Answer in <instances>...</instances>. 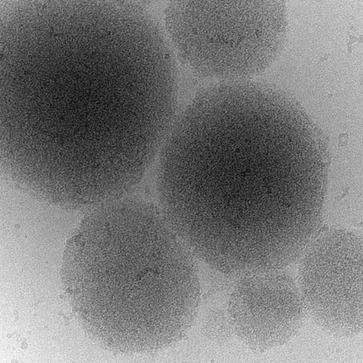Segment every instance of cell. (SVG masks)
I'll list each match as a JSON object with an SVG mask.
<instances>
[{
	"label": "cell",
	"instance_id": "6",
	"mask_svg": "<svg viewBox=\"0 0 363 363\" xmlns=\"http://www.w3.org/2000/svg\"><path fill=\"white\" fill-rule=\"evenodd\" d=\"M287 268L233 277L225 300L233 335L252 351L280 348L293 340L307 315L296 279Z\"/></svg>",
	"mask_w": 363,
	"mask_h": 363
},
{
	"label": "cell",
	"instance_id": "1",
	"mask_svg": "<svg viewBox=\"0 0 363 363\" xmlns=\"http://www.w3.org/2000/svg\"><path fill=\"white\" fill-rule=\"evenodd\" d=\"M176 56L150 9L120 0L0 5V162L41 202L131 196L179 111Z\"/></svg>",
	"mask_w": 363,
	"mask_h": 363
},
{
	"label": "cell",
	"instance_id": "3",
	"mask_svg": "<svg viewBox=\"0 0 363 363\" xmlns=\"http://www.w3.org/2000/svg\"><path fill=\"white\" fill-rule=\"evenodd\" d=\"M89 211L68 239L61 268L80 326L119 354L179 342L202 301L196 255L158 204L128 196Z\"/></svg>",
	"mask_w": 363,
	"mask_h": 363
},
{
	"label": "cell",
	"instance_id": "4",
	"mask_svg": "<svg viewBox=\"0 0 363 363\" xmlns=\"http://www.w3.org/2000/svg\"><path fill=\"white\" fill-rule=\"evenodd\" d=\"M177 60L197 76L247 80L274 63L289 31L284 1H184L164 6L161 22Z\"/></svg>",
	"mask_w": 363,
	"mask_h": 363
},
{
	"label": "cell",
	"instance_id": "5",
	"mask_svg": "<svg viewBox=\"0 0 363 363\" xmlns=\"http://www.w3.org/2000/svg\"><path fill=\"white\" fill-rule=\"evenodd\" d=\"M297 284L307 315L339 338L363 328V242L355 228L323 225L301 252Z\"/></svg>",
	"mask_w": 363,
	"mask_h": 363
},
{
	"label": "cell",
	"instance_id": "2",
	"mask_svg": "<svg viewBox=\"0 0 363 363\" xmlns=\"http://www.w3.org/2000/svg\"><path fill=\"white\" fill-rule=\"evenodd\" d=\"M155 165L159 207L196 257L226 277L289 267L324 225L329 139L268 84L199 91Z\"/></svg>",
	"mask_w": 363,
	"mask_h": 363
}]
</instances>
